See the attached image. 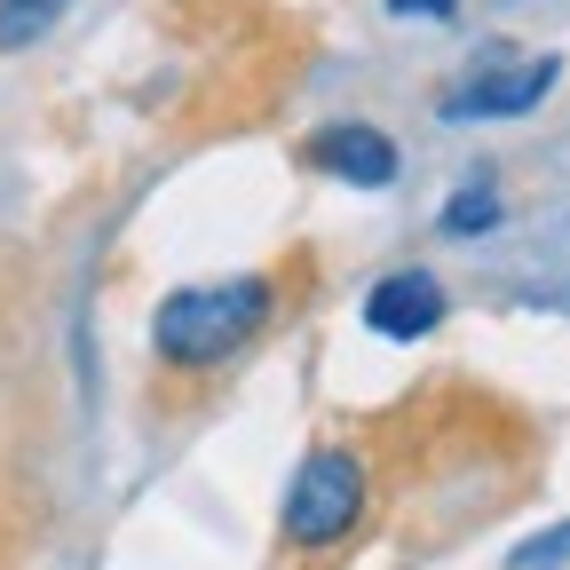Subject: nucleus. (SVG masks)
<instances>
[{
	"label": "nucleus",
	"instance_id": "f03ea898",
	"mask_svg": "<svg viewBox=\"0 0 570 570\" xmlns=\"http://www.w3.org/2000/svg\"><path fill=\"white\" fill-rule=\"evenodd\" d=\"M365 499H373V475L348 444H317L294 483H285V508H277V539L285 547H341L356 523H365Z\"/></svg>",
	"mask_w": 570,
	"mask_h": 570
},
{
	"label": "nucleus",
	"instance_id": "20e7f679",
	"mask_svg": "<svg viewBox=\"0 0 570 570\" xmlns=\"http://www.w3.org/2000/svg\"><path fill=\"white\" fill-rule=\"evenodd\" d=\"M302 167H317L325 183H348V190H389L404 175V151L389 127H365V119H325L302 135Z\"/></svg>",
	"mask_w": 570,
	"mask_h": 570
},
{
	"label": "nucleus",
	"instance_id": "6e6552de",
	"mask_svg": "<svg viewBox=\"0 0 570 570\" xmlns=\"http://www.w3.org/2000/svg\"><path fill=\"white\" fill-rule=\"evenodd\" d=\"M562 562H570V515L547 523L539 539H523V547L508 554V570H562Z\"/></svg>",
	"mask_w": 570,
	"mask_h": 570
},
{
	"label": "nucleus",
	"instance_id": "423d86ee",
	"mask_svg": "<svg viewBox=\"0 0 570 570\" xmlns=\"http://www.w3.org/2000/svg\"><path fill=\"white\" fill-rule=\"evenodd\" d=\"M436 230H444V238H483V230H499V183H491V175H468V183L444 198Z\"/></svg>",
	"mask_w": 570,
	"mask_h": 570
},
{
	"label": "nucleus",
	"instance_id": "7ed1b4c3",
	"mask_svg": "<svg viewBox=\"0 0 570 570\" xmlns=\"http://www.w3.org/2000/svg\"><path fill=\"white\" fill-rule=\"evenodd\" d=\"M554 80H562V56H491V63H475L468 80L436 104V119H452V127L523 119V111H539L554 96Z\"/></svg>",
	"mask_w": 570,
	"mask_h": 570
},
{
	"label": "nucleus",
	"instance_id": "39448f33",
	"mask_svg": "<svg viewBox=\"0 0 570 570\" xmlns=\"http://www.w3.org/2000/svg\"><path fill=\"white\" fill-rule=\"evenodd\" d=\"M444 325V277L436 269H389V277H373L365 285V333H381V341H428Z\"/></svg>",
	"mask_w": 570,
	"mask_h": 570
},
{
	"label": "nucleus",
	"instance_id": "f257e3e1",
	"mask_svg": "<svg viewBox=\"0 0 570 570\" xmlns=\"http://www.w3.org/2000/svg\"><path fill=\"white\" fill-rule=\"evenodd\" d=\"M269 317H277L269 269L175 285V294L151 309V356H159V365H175V373H214V365H230V356H246Z\"/></svg>",
	"mask_w": 570,
	"mask_h": 570
},
{
	"label": "nucleus",
	"instance_id": "1a4fd4ad",
	"mask_svg": "<svg viewBox=\"0 0 570 570\" xmlns=\"http://www.w3.org/2000/svg\"><path fill=\"white\" fill-rule=\"evenodd\" d=\"M460 0H389V17H452Z\"/></svg>",
	"mask_w": 570,
	"mask_h": 570
},
{
	"label": "nucleus",
	"instance_id": "0eeeda50",
	"mask_svg": "<svg viewBox=\"0 0 570 570\" xmlns=\"http://www.w3.org/2000/svg\"><path fill=\"white\" fill-rule=\"evenodd\" d=\"M63 9H71V0H0V56L48 40V32L63 24Z\"/></svg>",
	"mask_w": 570,
	"mask_h": 570
}]
</instances>
